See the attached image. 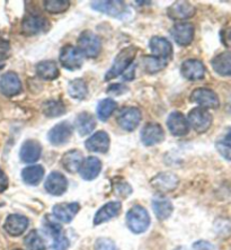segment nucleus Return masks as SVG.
I'll list each match as a JSON object with an SVG mask.
<instances>
[{"instance_id":"nucleus-16","label":"nucleus","mask_w":231,"mask_h":250,"mask_svg":"<svg viewBox=\"0 0 231 250\" xmlns=\"http://www.w3.org/2000/svg\"><path fill=\"white\" fill-rule=\"evenodd\" d=\"M181 73L185 79L190 82L202 80L205 76V65L202 61L196 59H189L183 62L181 67Z\"/></svg>"},{"instance_id":"nucleus-45","label":"nucleus","mask_w":231,"mask_h":250,"mask_svg":"<svg viewBox=\"0 0 231 250\" xmlns=\"http://www.w3.org/2000/svg\"><path fill=\"white\" fill-rule=\"evenodd\" d=\"M117 193H119L120 196L122 197H127L132 193V188L130 187L129 184L126 183H120L116 185Z\"/></svg>"},{"instance_id":"nucleus-41","label":"nucleus","mask_w":231,"mask_h":250,"mask_svg":"<svg viewBox=\"0 0 231 250\" xmlns=\"http://www.w3.org/2000/svg\"><path fill=\"white\" fill-rule=\"evenodd\" d=\"M127 87L124 86L122 83H116V84H111L108 87V89L106 90V93L108 95H112V96H121V95L127 93Z\"/></svg>"},{"instance_id":"nucleus-37","label":"nucleus","mask_w":231,"mask_h":250,"mask_svg":"<svg viewBox=\"0 0 231 250\" xmlns=\"http://www.w3.org/2000/svg\"><path fill=\"white\" fill-rule=\"evenodd\" d=\"M70 7V1L68 0H46L44 1V8L49 14H61Z\"/></svg>"},{"instance_id":"nucleus-44","label":"nucleus","mask_w":231,"mask_h":250,"mask_svg":"<svg viewBox=\"0 0 231 250\" xmlns=\"http://www.w3.org/2000/svg\"><path fill=\"white\" fill-rule=\"evenodd\" d=\"M192 250H214V246L211 242L205 240H199L194 242Z\"/></svg>"},{"instance_id":"nucleus-12","label":"nucleus","mask_w":231,"mask_h":250,"mask_svg":"<svg viewBox=\"0 0 231 250\" xmlns=\"http://www.w3.org/2000/svg\"><path fill=\"white\" fill-rule=\"evenodd\" d=\"M21 91V83L17 73L8 71L0 77V93L6 97H14Z\"/></svg>"},{"instance_id":"nucleus-5","label":"nucleus","mask_w":231,"mask_h":250,"mask_svg":"<svg viewBox=\"0 0 231 250\" xmlns=\"http://www.w3.org/2000/svg\"><path fill=\"white\" fill-rule=\"evenodd\" d=\"M212 121H213V117H212L210 112L205 108L196 107L189 113V125H190L193 130L196 131L197 133L207 132L211 127Z\"/></svg>"},{"instance_id":"nucleus-17","label":"nucleus","mask_w":231,"mask_h":250,"mask_svg":"<svg viewBox=\"0 0 231 250\" xmlns=\"http://www.w3.org/2000/svg\"><path fill=\"white\" fill-rule=\"evenodd\" d=\"M45 190L53 196H60L68 188V181L63 174L59 171H53L47 176L45 184Z\"/></svg>"},{"instance_id":"nucleus-11","label":"nucleus","mask_w":231,"mask_h":250,"mask_svg":"<svg viewBox=\"0 0 231 250\" xmlns=\"http://www.w3.org/2000/svg\"><path fill=\"white\" fill-rule=\"evenodd\" d=\"M149 47L152 52V57L169 63L173 56V46L168 40L160 36H153L149 42Z\"/></svg>"},{"instance_id":"nucleus-38","label":"nucleus","mask_w":231,"mask_h":250,"mask_svg":"<svg viewBox=\"0 0 231 250\" xmlns=\"http://www.w3.org/2000/svg\"><path fill=\"white\" fill-rule=\"evenodd\" d=\"M217 148L226 159L231 160V127H229L222 138L218 140Z\"/></svg>"},{"instance_id":"nucleus-3","label":"nucleus","mask_w":231,"mask_h":250,"mask_svg":"<svg viewBox=\"0 0 231 250\" xmlns=\"http://www.w3.org/2000/svg\"><path fill=\"white\" fill-rule=\"evenodd\" d=\"M91 9L98 13L108 15V16L117 18V20H126L131 16L129 6L124 1L115 0V1H93L90 3Z\"/></svg>"},{"instance_id":"nucleus-18","label":"nucleus","mask_w":231,"mask_h":250,"mask_svg":"<svg viewBox=\"0 0 231 250\" xmlns=\"http://www.w3.org/2000/svg\"><path fill=\"white\" fill-rule=\"evenodd\" d=\"M28 227V219L21 214H10L7 216L3 229L9 236L20 237L26 231Z\"/></svg>"},{"instance_id":"nucleus-46","label":"nucleus","mask_w":231,"mask_h":250,"mask_svg":"<svg viewBox=\"0 0 231 250\" xmlns=\"http://www.w3.org/2000/svg\"><path fill=\"white\" fill-rule=\"evenodd\" d=\"M8 184H9L8 177H7L5 171L0 168V194L3 193L7 188H8Z\"/></svg>"},{"instance_id":"nucleus-42","label":"nucleus","mask_w":231,"mask_h":250,"mask_svg":"<svg viewBox=\"0 0 231 250\" xmlns=\"http://www.w3.org/2000/svg\"><path fill=\"white\" fill-rule=\"evenodd\" d=\"M10 56V44L5 39L0 38V61H5Z\"/></svg>"},{"instance_id":"nucleus-30","label":"nucleus","mask_w":231,"mask_h":250,"mask_svg":"<svg viewBox=\"0 0 231 250\" xmlns=\"http://www.w3.org/2000/svg\"><path fill=\"white\" fill-rule=\"evenodd\" d=\"M36 75L43 80H56L60 76L58 65L53 61L39 62L35 67Z\"/></svg>"},{"instance_id":"nucleus-50","label":"nucleus","mask_w":231,"mask_h":250,"mask_svg":"<svg viewBox=\"0 0 231 250\" xmlns=\"http://www.w3.org/2000/svg\"><path fill=\"white\" fill-rule=\"evenodd\" d=\"M0 207H2V204H0Z\"/></svg>"},{"instance_id":"nucleus-6","label":"nucleus","mask_w":231,"mask_h":250,"mask_svg":"<svg viewBox=\"0 0 231 250\" xmlns=\"http://www.w3.org/2000/svg\"><path fill=\"white\" fill-rule=\"evenodd\" d=\"M51 28V24L47 18L38 15H31L25 17L21 21V33L24 35L32 36L41 33H46Z\"/></svg>"},{"instance_id":"nucleus-32","label":"nucleus","mask_w":231,"mask_h":250,"mask_svg":"<svg viewBox=\"0 0 231 250\" xmlns=\"http://www.w3.org/2000/svg\"><path fill=\"white\" fill-rule=\"evenodd\" d=\"M68 93L73 99L84 101L88 95V87L85 80L75 79L70 82L68 87Z\"/></svg>"},{"instance_id":"nucleus-34","label":"nucleus","mask_w":231,"mask_h":250,"mask_svg":"<svg viewBox=\"0 0 231 250\" xmlns=\"http://www.w3.org/2000/svg\"><path fill=\"white\" fill-rule=\"evenodd\" d=\"M116 109V102L113 101L112 98H105L98 103L97 105V116L98 119L103 122L107 121L109 117L112 116V114L114 113Z\"/></svg>"},{"instance_id":"nucleus-22","label":"nucleus","mask_w":231,"mask_h":250,"mask_svg":"<svg viewBox=\"0 0 231 250\" xmlns=\"http://www.w3.org/2000/svg\"><path fill=\"white\" fill-rule=\"evenodd\" d=\"M121 209H122V204L120 202L113 201L103 205L94 216V226H100V224L108 222L109 220L116 218L120 214Z\"/></svg>"},{"instance_id":"nucleus-47","label":"nucleus","mask_w":231,"mask_h":250,"mask_svg":"<svg viewBox=\"0 0 231 250\" xmlns=\"http://www.w3.org/2000/svg\"><path fill=\"white\" fill-rule=\"evenodd\" d=\"M175 250H184V248H182V247H179V248H176Z\"/></svg>"},{"instance_id":"nucleus-24","label":"nucleus","mask_w":231,"mask_h":250,"mask_svg":"<svg viewBox=\"0 0 231 250\" xmlns=\"http://www.w3.org/2000/svg\"><path fill=\"white\" fill-rule=\"evenodd\" d=\"M80 177L85 181H94L102 171V163L96 157H88L83 160L82 166L79 168Z\"/></svg>"},{"instance_id":"nucleus-15","label":"nucleus","mask_w":231,"mask_h":250,"mask_svg":"<svg viewBox=\"0 0 231 250\" xmlns=\"http://www.w3.org/2000/svg\"><path fill=\"white\" fill-rule=\"evenodd\" d=\"M165 139V132L158 123H147L141 131V141L147 146L161 143Z\"/></svg>"},{"instance_id":"nucleus-28","label":"nucleus","mask_w":231,"mask_h":250,"mask_svg":"<svg viewBox=\"0 0 231 250\" xmlns=\"http://www.w3.org/2000/svg\"><path fill=\"white\" fill-rule=\"evenodd\" d=\"M84 160L83 153L79 151V150L73 149L70 151L65 152L61 158V165L65 170L68 172H71V174H75L79 170L80 166H82V163Z\"/></svg>"},{"instance_id":"nucleus-13","label":"nucleus","mask_w":231,"mask_h":250,"mask_svg":"<svg viewBox=\"0 0 231 250\" xmlns=\"http://www.w3.org/2000/svg\"><path fill=\"white\" fill-rule=\"evenodd\" d=\"M178 177L173 172H160L151 179V186L159 193H168L177 188Z\"/></svg>"},{"instance_id":"nucleus-27","label":"nucleus","mask_w":231,"mask_h":250,"mask_svg":"<svg viewBox=\"0 0 231 250\" xmlns=\"http://www.w3.org/2000/svg\"><path fill=\"white\" fill-rule=\"evenodd\" d=\"M211 65L219 76H231V51H226L215 56L212 59Z\"/></svg>"},{"instance_id":"nucleus-14","label":"nucleus","mask_w":231,"mask_h":250,"mask_svg":"<svg viewBox=\"0 0 231 250\" xmlns=\"http://www.w3.org/2000/svg\"><path fill=\"white\" fill-rule=\"evenodd\" d=\"M194 28L193 24L190 23H178L175 24L170 29V35L174 41L181 46H186L192 43L194 39Z\"/></svg>"},{"instance_id":"nucleus-49","label":"nucleus","mask_w":231,"mask_h":250,"mask_svg":"<svg viewBox=\"0 0 231 250\" xmlns=\"http://www.w3.org/2000/svg\"><path fill=\"white\" fill-rule=\"evenodd\" d=\"M2 68V65H0V69H1Z\"/></svg>"},{"instance_id":"nucleus-33","label":"nucleus","mask_w":231,"mask_h":250,"mask_svg":"<svg viewBox=\"0 0 231 250\" xmlns=\"http://www.w3.org/2000/svg\"><path fill=\"white\" fill-rule=\"evenodd\" d=\"M42 112L46 117L56 119L65 113V106L61 101H47L42 104Z\"/></svg>"},{"instance_id":"nucleus-10","label":"nucleus","mask_w":231,"mask_h":250,"mask_svg":"<svg viewBox=\"0 0 231 250\" xmlns=\"http://www.w3.org/2000/svg\"><path fill=\"white\" fill-rule=\"evenodd\" d=\"M142 114L137 107L122 108L117 115V123L123 130L127 132L134 131L141 122Z\"/></svg>"},{"instance_id":"nucleus-36","label":"nucleus","mask_w":231,"mask_h":250,"mask_svg":"<svg viewBox=\"0 0 231 250\" xmlns=\"http://www.w3.org/2000/svg\"><path fill=\"white\" fill-rule=\"evenodd\" d=\"M167 64V62L161 61L159 59L151 56H146L142 59V65H144L145 70L148 73H151V75L157 73L164 68H166Z\"/></svg>"},{"instance_id":"nucleus-29","label":"nucleus","mask_w":231,"mask_h":250,"mask_svg":"<svg viewBox=\"0 0 231 250\" xmlns=\"http://www.w3.org/2000/svg\"><path fill=\"white\" fill-rule=\"evenodd\" d=\"M75 126L82 137L90 134L96 127V120L88 112L80 113L75 120Z\"/></svg>"},{"instance_id":"nucleus-9","label":"nucleus","mask_w":231,"mask_h":250,"mask_svg":"<svg viewBox=\"0 0 231 250\" xmlns=\"http://www.w3.org/2000/svg\"><path fill=\"white\" fill-rule=\"evenodd\" d=\"M73 127L72 125L64 121L61 122L51 128L49 133H47V139H49L50 143L52 146H61L67 145L69 140L72 137Z\"/></svg>"},{"instance_id":"nucleus-31","label":"nucleus","mask_w":231,"mask_h":250,"mask_svg":"<svg viewBox=\"0 0 231 250\" xmlns=\"http://www.w3.org/2000/svg\"><path fill=\"white\" fill-rule=\"evenodd\" d=\"M44 177V169L42 166L35 165L23 169L21 171V179L28 186H38Z\"/></svg>"},{"instance_id":"nucleus-39","label":"nucleus","mask_w":231,"mask_h":250,"mask_svg":"<svg viewBox=\"0 0 231 250\" xmlns=\"http://www.w3.org/2000/svg\"><path fill=\"white\" fill-rule=\"evenodd\" d=\"M44 228H45L46 233L49 234L50 237H52L53 240L62 236V227L58 222L46 221L45 224H44Z\"/></svg>"},{"instance_id":"nucleus-43","label":"nucleus","mask_w":231,"mask_h":250,"mask_svg":"<svg viewBox=\"0 0 231 250\" xmlns=\"http://www.w3.org/2000/svg\"><path fill=\"white\" fill-rule=\"evenodd\" d=\"M220 36H221L223 45L228 47V49H231V26L223 28L221 33H220Z\"/></svg>"},{"instance_id":"nucleus-7","label":"nucleus","mask_w":231,"mask_h":250,"mask_svg":"<svg viewBox=\"0 0 231 250\" xmlns=\"http://www.w3.org/2000/svg\"><path fill=\"white\" fill-rule=\"evenodd\" d=\"M84 56L80 51L73 45H64L60 51L59 60L63 68L68 70H78L84 63Z\"/></svg>"},{"instance_id":"nucleus-26","label":"nucleus","mask_w":231,"mask_h":250,"mask_svg":"<svg viewBox=\"0 0 231 250\" xmlns=\"http://www.w3.org/2000/svg\"><path fill=\"white\" fill-rule=\"evenodd\" d=\"M152 208L157 219L160 221L167 220L174 211L173 203L169 201V198L165 197L163 195H157L152 198Z\"/></svg>"},{"instance_id":"nucleus-40","label":"nucleus","mask_w":231,"mask_h":250,"mask_svg":"<svg viewBox=\"0 0 231 250\" xmlns=\"http://www.w3.org/2000/svg\"><path fill=\"white\" fill-rule=\"evenodd\" d=\"M95 250H119L114 241L107 238H100L95 242Z\"/></svg>"},{"instance_id":"nucleus-20","label":"nucleus","mask_w":231,"mask_h":250,"mask_svg":"<svg viewBox=\"0 0 231 250\" xmlns=\"http://www.w3.org/2000/svg\"><path fill=\"white\" fill-rule=\"evenodd\" d=\"M80 205L77 202L73 203H60L54 205L52 208V213L58 221L63 222V223H70L77 213L79 212Z\"/></svg>"},{"instance_id":"nucleus-23","label":"nucleus","mask_w":231,"mask_h":250,"mask_svg":"<svg viewBox=\"0 0 231 250\" xmlns=\"http://www.w3.org/2000/svg\"><path fill=\"white\" fill-rule=\"evenodd\" d=\"M42 153V146L36 140H27L21 146L20 158L23 163L34 164L40 159Z\"/></svg>"},{"instance_id":"nucleus-19","label":"nucleus","mask_w":231,"mask_h":250,"mask_svg":"<svg viewBox=\"0 0 231 250\" xmlns=\"http://www.w3.org/2000/svg\"><path fill=\"white\" fill-rule=\"evenodd\" d=\"M196 13L195 7L188 1H176L167 10V15L173 21H185L192 18Z\"/></svg>"},{"instance_id":"nucleus-4","label":"nucleus","mask_w":231,"mask_h":250,"mask_svg":"<svg viewBox=\"0 0 231 250\" xmlns=\"http://www.w3.org/2000/svg\"><path fill=\"white\" fill-rule=\"evenodd\" d=\"M78 50L86 58H97L102 51L101 39L93 32L84 31L78 38Z\"/></svg>"},{"instance_id":"nucleus-48","label":"nucleus","mask_w":231,"mask_h":250,"mask_svg":"<svg viewBox=\"0 0 231 250\" xmlns=\"http://www.w3.org/2000/svg\"><path fill=\"white\" fill-rule=\"evenodd\" d=\"M14 250H21V249H14Z\"/></svg>"},{"instance_id":"nucleus-2","label":"nucleus","mask_w":231,"mask_h":250,"mask_svg":"<svg viewBox=\"0 0 231 250\" xmlns=\"http://www.w3.org/2000/svg\"><path fill=\"white\" fill-rule=\"evenodd\" d=\"M126 226L135 234L146 232L150 226L148 211L141 205H134L126 213Z\"/></svg>"},{"instance_id":"nucleus-35","label":"nucleus","mask_w":231,"mask_h":250,"mask_svg":"<svg viewBox=\"0 0 231 250\" xmlns=\"http://www.w3.org/2000/svg\"><path fill=\"white\" fill-rule=\"evenodd\" d=\"M24 245L28 250H45V244L38 230H32L24 239Z\"/></svg>"},{"instance_id":"nucleus-21","label":"nucleus","mask_w":231,"mask_h":250,"mask_svg":"<svg viewBox=\"0 0 231 250\" xmlns=\"http://www.w3.org/2000/svg\"><path fill=\"white\" fill-rule=\"evenodd\" d=\"M167 126L175 137H184L189 133V125L188 119L181 112H173L167 119Z\"/></svg>"},{"instance_id":"nucleus-8","label":"nucleus","mask_w":231,"mask_h":250,"mask_svg":"<svg viewBox=\"0 0 231 250\" xmlns=\"http://www.w3.org/2000/svg\"><path fill=\"white\" fill-rule=\"evenodd\" d=\"M190 102L200 105L202 108L217 109L220 106L218 95L209 88H197L190 94Z\"/></svg>"},{"instance_id":"nucleus-25","label":"nucleus","mask_w":231,"mask_h":250,"mask_svg":"<svg viewBox=\"0 0 231 250\" xmlns=\"http://www.w3.org/2000/svg\"><path fill=\"white\" fill-rule=\"evenodd\" d=\"M109 135L104 131H98L85 142V146L93 152L106 153L109 149Z\"/></svg>"},{"instance_id":"nucleus-1","label":"nucleus","mask_w":231,"mask_h":250,"mask_svg":"<svg viewBox=\"0 0 231 250\" xmlns=\"http://www.w3.org/2000/svg\"><path fill=\"white\" fill-rule=\"evenodd\" d=\"M135 54H137V47L135 46H127L126 49L121 50L120 53L117 54L114 59V62H113L112 67L106 72L105 82H109V80L116 78L120 75H122L132 65V62H133Z\"/></svg>"}]
</instances>
